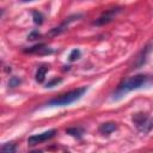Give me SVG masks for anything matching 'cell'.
<instances>
[{"instance_id": "6da1fadb", "label": "cell", "mask_w": 153, "mask_h": 153, "mask_svg": "<svg viewBox=\"0 0 153 153\" xmlns=\"http://www.w3.org/2000/svg\"><path fill=\"white\" fill-rule=\"evenodd\" d=\"M148 79H149V76L146 74H136V75L127 79L126 81L120 84V86L116 88V91L114 92V98H120L123 94H126L133 90H137V88L142 87L148 81Z\"/></svg>"}, {"instance_id": "7a4b0ae2", "label": "cell", "mask_w": 153, "mask_h": 153, "mask_svg": "<svg viewBox=\"0 0 153 153\" xmlns=\"http://www.w3.org/2000/svg\"><path fill=\"white\" fill-rule=\"evenodd\" d=\"M87 91V87L84 86V87H79V88H75V90H72L67 93H63L61 94L60 97L57 98H54L51 100H49L47 103V105L49 106H63V105H68V104H72L74 103L75 100L80 99L84 93Z\"/></svg>"}, {"instance_id": "3957f363", "label": "cell", "mask_w": 153, "mask_h": 153, "mask_svg": "<svg viewBox=\"0 0 153 153\" xmlns=\"http://www.w3.org/2000/svg\"><path fill=\"white\" fill-rule=\"evenodd\" d=\"M133 122L141 133H148L153 128V118H149L146 114L142 112L135 114L133 116Z\"/></svg>"}, {"instance_id": "277c9868", "label": "cell", "mask_w": 153, "mask_h": 153, "mask_svg": "<svg viewBox=\"0 0 153 153\" xmlns=\"http://www.w3.org/2000/svg\"><path fill=\"white\" fill-rule=\"evenodd\" d=\"M56 135V130L55 129H50L48 131H44V133H41V134H37V135H32L27 139V143L30 146H35L37 143H41L43 141H47L51 137H54Z\"/></svg>"}, {"instance_id": "5b68a950", "label": "cell", "mask_w": 153, "mask_h": 153, "mask_svg": "<svg viewBox=\"0 0 153 153\" xmlns=\"http://www.w3.org/2000/svg\"><path fill=\"white\" fill-rule=\"evenodd\" d=\"M120 11H121L120 7L108 10V11H105L98 19H96V20L93 22V24H94V25H104V24H108V23H110V22L120 13Z\"/></svg>"}, {"instance_id": "8992f818", "label": "cell", "mask_w": 153, "mask_h": 153, "mask_svg": "<svg viewBox=\"0 0 153 153\" xmlns=\"http://www.w3.org/2000/svg\"><path fill=\"white\" fill-rule=\"evenodd\" d=\"M116 129H117V126L114 122H106V123L100 124V127H99V131L102 134H110Z\"/></svg>"}, {"instance_id": "52a82bcc", "label": "cell", "mask_w": 153, "mask_h": 153, "mask_svg": "<svg viewBox=\"0 0 153 153\" xmlns=\"http://www.w3.org/2000/svg\"><path fill=\"white\" fill-rule=\"evenodd\" d=\"M66 133L72 135V136H74V137H76V139H81L82 135H84V129L80 128V127H71V128L66 129Z\"/></svg>"}, {"instance_id": "ba28073f", "label": "cell", "mask_w": 153, "mask_h": 153, "mask_svg": "<svg viewBox=\"0 0 153 153\" xmlns=\"http://www.w3.org/2000/svg\"><path fill=\"white\" fill-rule=\"evenodd\" d=\"M47 72H48V67H47V66H41V67H38V69H37V72H36V81H37V82H43Z\"/></svg>"}, {"instance_id": "9c48e42d", "label": "cell", "mask_w": 153, "mask_h": 153, "mask_svg": "<svg viewBox=\"0 0 153 153\" xmlns=\"http://www.w3.org/2000/svg\"><path fill=\"white\" fill-rule=\"evenodd\" d=\"M16 151H17V146L13 142H6L0 148V153H16Z\"/></svg>"}, {"instance_id": "30bf717a", "label": "cell", "mask_w": 153, "mask_h": 153, "mask_svg": "<svg viewBox=\"0 0 153 153\" xmlns=\"http://www.w3.org/2000/svg\"><path fill=\"white\" fill-rule=\"evenodd\" d=\"M32 18H33V22H35V24H42L43 23V16H42V13L41 12H38V11H32Z\"/></svg>"}, {"instance_id": "8fae6325", "label": "cell", "mask_w": 153, "mask_h": 153, "mask_svg": "<svg viewBox=\"0 0 153 153\" xmlns=\"http://www.w3.org/2000/svg\"><path fill=\"white\" fill-rule=\"evenodd\" d=\"M80 57V50L79 49H73L69 54V61H75Z\"/></svg>"}, {"instance_id": "7c38bea8", "label": "cell", "mask_w": 153, "mask_h": 153, "mask_svg": "<svg viewBox=\"0 0 153 153\" xmlns=\"http://www.w3.org/2000/svg\"><path fill=\"white\" fill-rule=\"evenodd\" d=\"M22 82V80L17 76H12L10 80H8V86L10 87H16V86H19V84Z\"/></svg>"}, {"instance_id": "4fadbf2b", "label": "cell", "mask_w": 153, "mask_h": 153, "mask_svg": "<svg viewBox=\"0 0 153 153\" xmlns=\"http://www.w3.org/2000/svg\"><path fill=\"white\" fill-rule=\"evenodd\" d=\"M61 81H62V79H57V78H55V79L50 80V81L47 84V87H53L55 84H59V82H61Z\"/></svg>"}, {"instance_id": "5bb4252c", "label": "cell", "mask_w": 153, "mask_h": 153, "mask_svg": "<svg viewBox=\"0 0 153 153\" xmlns=\"http://www.w3.org/2000/svg\"><path fill=\"white\" fill-rule=\"evenodd\" d=\"M37 37H39L38 31H32V32L27 36V38H29V39H35V38H37Z\"/></svg>"}, {"instance_id": "9a60e30c", "label": "cell", "mask_w": 153, "mask_h": 153, "mask_svg": "<svg viewBox=\"0 0 153 153\" xmlns=\"http://www.w3.org/2000/svg\"><path fill=\"white\" fill-rule=\"evenodd\" d=\"M30 153H42L41 151H32V152H30Z\"/></svg>"}]
</instances>
